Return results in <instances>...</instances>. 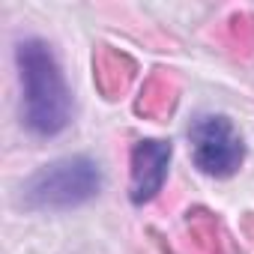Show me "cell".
Masks as SVG:
<instances>
[{
	"label": "cell",
	"mask_w": 254,
	"mask_h": 254,
	"mask_svg": "<svg viewBox=\"0 0 254 254\" xmlns=\"http://www.w3.org/2000/svg\"><path fill=\"white\" fill-rule=\"evenodd\" d=\"M230 33H233L236 39H242V48H251V45H254V24H251L245 15H239V18L230 21Z\"/></svg>",
	"instance_id": "8"
},
{
	"label": "cell",
	"mask_w": 254,
	"mask_h": 254,
	"mask_svg": "<svg viewBox=\"0 0 254 254\" xmlns=\"http://www.w3.org/2000/svg\"><path fill=\"white\" fill-rule=\"evenodd\" d=\"M102 189V171L87 156H72L45 165L24 186V200L33 209H72L93 200Z\"/></svg>",
	"instance_id": "2"
},
{
	"label": "cell",
	"mask_w": 254,
	"mask_h": 254,
	"mask_svg": "<svg viewBox=\"0 0 254 254\" xmlns=\"http://www.w3.org/2000/svg\"><path fill=\"white\" fill-rule=\"evenodd\" d=\"M138 66L129 54H123L117 48L102 45L93 57V75H96V87L105 99H117L120 93L129 90L132 78H135Z\"/></svg>",
	"instance_id": "5"
},
{
	"label": "cell",
	"mask_w": 254,
	"mask_h": 254,
	"mask_svg": "<svg viewBox=\"0 0 254 254\" xmlns=\"http://www.w3.org/2000/svg\"><path fill=\"white\" fill-rule=\"evenodd\" d=\"M186 227H189L191 239H194L203 251H209V254H227V251H230L227 233H224L221 221H218L212 212H206V209H191V212L186 215Z\"/></svg>",
	"instance_id": "7"
},
{
	"label": "cell",
	"mask_w": 254,
	"mask_h": 254,
	"mask_svg": "<svg viewBox=\"0 0 254 254\" xmlns=\"http://www.w3.org/2000/svg\"><path fill=\"white\" fill-rule=\"evenodd\" d=\"M171 165V144L168 141H141L132 150V200L150 203L165 180Z\"/></svg>",
	"instance_id": "4"
},
{
	"label": "cell",
	"mask_w": 254,
	"mask_h": 254,
	"mask_svg": "<svg viewBox=\"0 0 254 254\" xmlns=\"http://www.w3.org/2000/svg\"><path fill=\"white\" fill-rule=\"evenodd\" d=\"M21 87H24V123L33 135L51 138L66 129L72 114V96L57 57L42 39H24L15 48Z\"/></svg>",
	"instance_id": "1"
},
{
	"label": "cell",
	"mask_w": 254,
	"mask_h": 254,
	"mask_svg": "<svg viewBox=\"0 0 254 254\" xmlns=\"http://www.w3.org/2000/svg\"><path fill=\"white\" fill-rule=\"evenodd\" d=\"M177 105V84L168 78V75H153L144 90H141V99L135 102V111L141 117H150V120H162L174 111Z\"/></svg>",
	"instance_id": "6"
},
{
	"label": "cell",
	"mask_w": 254,
	"mask_h": 254,
	"mask_svg": "<svg viewBox=\"0 0 254 254\" xmlns=\"http://www.w3.org/2000/svg\"><path fill=\"white\" fill-rule=\"evenodd\" d=\"M189 141L194 165L209 177H230L245 159L236 126L221 114H203L189 126Z\"/></svg>",
	"instance_id": "3"
}]
</instances>
